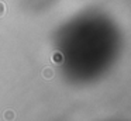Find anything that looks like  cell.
<instances>
[{"label": "cell", "mask_w": 131, "mask_h": 121, "mask_svg": "<svg viewBox=\"0 0 131 121\" xmlns=\"http://www.w3.org/2000/svg\"><path fill=\"white\" fill-rule=\"evenodd\" d=\"M54 69H51V68H44V70L41 72V76H42V79H45V80H51L52 78H54Z\"/></svg>", "instance_id": "cell-1"}, {"label": "cell", "mask_w": 131, "mask_h": 121, "mask_svg": "<svg viewBox=\"0 0 131 121\" xmlns=\"http://www.w3.org/2000/svg\"><path fill=\"white\" fill-rule=\"evenodd\" d=\"M4 118H9V120L14 118V113H13V111H6V113H4Z\"/></svg>", "instance_id": "cell-2"}, {"label": "cell", "mask_w": 131, "mask_h": 121, "mask_svg": "<svg viewBox=\"0 0 131 121\" xmlns=\"http://www.w3.org/2000/svg\"><path fill=\"white\" fill-rule=\"evenodd\" d=\"M4 11H6V6H4V3L0 2V17L4 14Z\"/></svg>", "instance_id": "cell-3"}, {"label": "cell", "mask_w": 131, "mask_h": 121, "mask_svg": "<svg viewBox=\"0 0 131 121\" xmlns=\"http://www.w3.org/2000/svg\"><path fill=\"white\" fill-rule=\"evenodd\" d=\"M54 61H55V62H61V61H62V56H61L58 52H55V53H54Z\"/></svg>", "instance_id": "cell-4"}]
</instances>
